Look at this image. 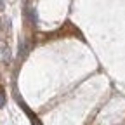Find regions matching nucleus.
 I'll return each instance as SVG.
<instances>
[{
    "label": "nucleus",
    "instance_id": "f257e3e1",
    "mask_svg": "<svg viewBox=\"0 0 125 125\" xmlns=\"http://www.w3.org/2000/svg\"><path fill=\"white\" fill-rule=\"evenodd\" d=\"M5 104V94H4V89L0 87V108Z\"/></svg>",
    "mask_w": 125,
    "mask_h": 125
}]
</instances>
